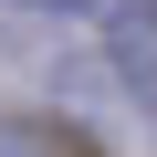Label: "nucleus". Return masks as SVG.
<instances>
[{
  "label": "nucleus",
  "instance_id": "1",
  "mask_svg": "<svg viewBox=\"0 0 157 157\" xmlns=\"http://www.w3.org/2000/svg\"><path fill=\"white\" fill-rule=\"evenodd\" d=\"M63 157H94V147H63Z\"/></svg>",
  "mask_w": 157,
  "mask_h": 157
}]
</instances>
